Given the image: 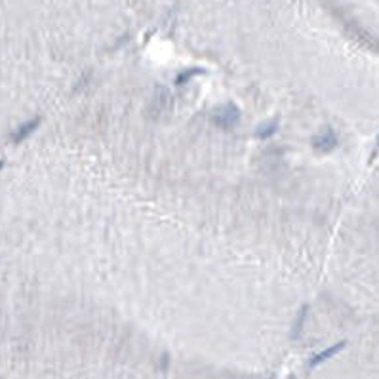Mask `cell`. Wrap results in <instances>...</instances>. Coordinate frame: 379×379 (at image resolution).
<instances>
[{
	"mask_svg": "<svg viewBox=\"0 0 379 379\" xmlns=\"http://www.w3.org/2000/svg\"><path fill=\"white\" fill-rule=\"evenodd\" d=\"M212 120L217 128H223V130H232L238 120H240V110L236 109L232 103L225 105V107H219L212 114Z\"/></svg>",
	"mask_w": 379,
	"mask_h": 379,
	"instance_id": "obj_1",
	"label": "cell"
},
{
	"mask_svg": "<svg viewBox=\"0 0 379 379\" xmlns=\"http://www.w3.org/2000/svg\"><path fill=\"white\" fill-rule=\"evenodd\" d=\"M335 135L331 134V132H324V134H320L317 135L315 139H313V147H315V151H318V153H328V151H331V149L335 147Z\"/></svg>",
	"mask_w": 379,
	"mask_h": 379,
	"instance_id": "obj_2",
	"label": "cell"
},
{
	"mask_svg": "<svg viewBox=\"0 0 379 379\" xmlns=\"http://www.w3.org/2000/svg\"><path fill=\"white\" fill-rule=\"evenodd\" d=\"M38 124H40V118H33V120H29V122L21 124V126H19V128H17V130L12 134L13 143H19V141L27 139V137H29V135L33 134V132L38 128Z\"/></svg>",
	"mask_w": 379,
	"mask_h": 379,
	"instance_id": "obj_3",
	"label": "cell"
},
{
	"mask_svg": "<svg viewBox=\"0 0 379 379\" xmlns=\"http://www.w3.org/2000/svg\"><path fill=\"white\" fill-rule=\"evenodd\" d=\"M276 130H278V118H272V120L259 124V128L256 130V135L259 139H267V137H271Z\"/></svg>",
	"mask_w": 379,
	"mask_h": 379,
	"instance_id": "obj_4",
	"label": "cell"
},
{
	"mask_svg": "<svg viewBox=\"0 0 379 379\" xmlns=\"http://www.w3.org/2000/svg\"><path fill=\"white\" fill-rule=\"evenodd\" d=\"M196 73H202L200 69H189V71H183V73H179L177 76H175V84H183V82H187V80H191L193 76H195Z\"/></svg>",
	"mask_w": 379,
	"mask_h": 379,
	"instance_id": "obj_5",
	"label": "cell"
},
{
	"mask_svg": "<svg viewBox=\"0 0 379 379\" xmlns=\"http://www.w3.org/2000/svg\"><path fill=\"white\" fill-rule=\"evenodd\" d=\"M307 307H303L301 309V317H297V320H295V324H294V331H292V335H297V330H301V326H303V320H305V315H307Z\"/></svg>",
	"mask_w": 379,
	"mask_h": 379,
	"instance_id": "obj_6",
	"label": "cell"
}]
</instances>
